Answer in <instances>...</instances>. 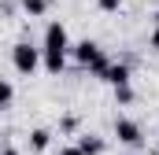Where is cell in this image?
<instances>
[{"label":"cell","mask_w":159,"mask_h":155,"mask_svg":"<svg viewBox=\"0 0 159 155\" xmlns=\"http://www.w3.org/2000/svg\"><path fill=\"white\" fill-rule=\"evenodd\" d=\"M22 11H26L30 19H41V15L48 11V0H26V4H22Z\"/></svg>","instance_id":"9"},{"label":"cell","mask_w":159,"mask_h":155,"mask_svg":"<svg viewBox=\"0 0 159 155\" xmlns=\"http://www.w3.org/2000/svg\"><path fill=\"white\" fill-rule=\"evenodd\" d=\"M19 4H26V0H19Z\"/></svg>","instance_id":"18"},{"label":"cell","mask_w":159,"mask_h":155,"mask_svg":"<svg viewBox=\"0 0 159 155\" xmlns=\"http://www.w3.org/2000/svg\"><path fill=\"white\" fill-rule=\"evenodd\" d=\"M59 133H67V137H70V133H78V118H74V115H67L63 122H59Z\"/></svg>","instance_id":"12"},{"label":"cell","mask_w":159,"mask_h":155,"mask_svg":"<svg viewBox=\"0 0 159 155\" xmlns=\"http://www.w3.org/2000/svg\"><path fill=\"white\" fill-rule=\"evenodd\" d=\"M115 100H119L122 107H126V104H133V85H119V89H115Z\"/></svg>","instance_id":"10"},{"label":"cell","mask_w":159,"mask_h":155,"mask_svg":"<svg viewBox=\"0 0 159 155\" xmlns=\"http://www.w3.org/2000/svg\"><path fill=\"white\" fill-rule=\"evenodd\" d=\"M59 155H81V148H78V144H63V148H59Z\"/></svg>","instance_id":"13"},{"label":"cell","mask_w":159,"mask_h":155,"mask_svg":"<svg viewBox=\"0 0 159 155\" xmlns=\"http://www.w3.org/2000/svg\"><path fill=\"white\" fill-rule=\"evenodd\" d=\"M67 55H70V33L63 22H48L44 41H41V67L48 74H63L67 70Z\"/></svg>","instance_id":"1"},{"label":"cell","mask_w":159,"mask_h":155,"mask_svg":"<svg viewBox=\"0 0 159 155\" xmlns=\"http://www.w3.org/2000/svg\"><path fill=\"white\" fill-rule=\"evenodd\" d=\"M148 48H152V52H159V26L152 30V37H148Z\"/></svg>","instance_id":"14"},{"label":"cell","mask_w":159,"mask_h":155,"mask_svg":"<svg viewBox=\"0 0 159 155\" xmlns=\"http://www.w3.org/2000/svg\"><path fill=\"white\" fill-rule=\"evenodd\" d=\"M70 55H74L93 78H104V74H107V67H111V59L104 55V48H100L96 41H89V37L78 41V44H70Z\"/></svg>","instance_id":"2"},{"label":"cell","mask_w":159,"mask_h":155,"mask_svg":"<svg viewBox=\"0 0 159 155\" xmlns=\"http://www.w3.org/2000/svg\"><path fill=\"white\" fill-rule=\"evenodd\" d=\"M156 26H159V11H156Z\"/></svg>","instance_id":"16"},{"label":"cell","mask_w":159,"mask_h":155,"mask_svg":"<svg viewBox=\"0 0 159 155\" xmlns=\"http://www.w3.org/2000/svg\"><path fill=\"white\" fill-rule=\"evenodd\" d=\"M96 7L104 15H115V11H122V0H96Z\"/></svg>","instance_id":"11"},{"label":"cell","mask_w":159,"mask_h":155,"mask_svg":"<svg viewBox=\"0 0 159 155\" xmlns=\"http://www.w3.org/2000/svg\"><path fill=\"white\" fill-rule=\"evenodd\" d=\"M48 144H52V129H30V152H48Z\"/></svg>","instance_id":"7"},{"label":"cell","mask_w":159,"mask_h":155,"mask_svg":"<svg viewBox=\"0 0 159 155\" xmlns=\"http://www.w3.org/2000/svg\"><path fill=\"white\" fill-rule=\"evenodd\" d=\"M11 67H15L22 78H34L37 67H41V48L30 44V41H19V44L11 48Z\"/></svg>","instance_id":"3"},{"label":"cell","mask_w":159,"mask_h":155,"mask_svg":"<svg viewBox=\"0 0 159 155\" xmlns=\"http://www.w3.org/2000/svg\"><path fill=\"white\" fill-rule=\"evenodd\" d=\"M104 81H107L111 89L129 85V63H111V67H107V74H104Z\"/></svg>","instance_id":"5"},{"label":"cell","mask_w":159,"mask_h":155,"mask_svg":"<svg viewBox=\"0 0 159 155\" xmlns=\"http://www.w3.org/2000/svg\"><path fill=\"white\" fill-rule=\"evenodd\" d=\"M74 144L81 148V155H104V148H107V144H104L100 137H93V133H81Z\"/></svg>","instance_id":"6"},{"label":"cell","mask_w":159,"mask_h":155,"mask_svg":"<svg viewBox=\"0 0 159 155\" xmlns=\"http://www.w3.org/2000/svg\"><path fill=\"white\" fill-rule=\"evenodd\" d=\"M0 155H22V152H19V148H11V144H4V148H0Z\"/></svg>","instance_id":"15"},{"label":"cell","mask_w":159,"mask_h":155,"mask_svg":"<svg viewBox=\"0 0 159 155\" xmlns=\"http://www.w3.org/2000/svg\"><path fill=\"white\" fill-rule=\"evenodd\" d=\"M115 137H119V144H126V148H144V129L133 122V118H115Z\"/></svg>","instance_id":"4"},{"label":"cell","mask_w":159,"mask_h":155,"mask_svg":"<svg viewBox=\"0 0 159 155\" xmlns=\"http://www.w3.org/2000/svg\"><path fill=\"white\" fill-rule=\"evenodd\" d=\"M156 155H159V144H156Z\"/></svg>","instance_id":"17"},{"label":"cell","mask_w":159,"mask_h":155,"mask_svg":"<svg viewBox=\"0 0 159 155\" xmlns=\"http://www.w3.org/2000/svg\"><path fill=\"white\" fill-rule=\"evenodd\" d=\"M11 100H15V85H11L7 78H0V111H7Z\"/></svg>","instance_id":"8"}]
</instances>
